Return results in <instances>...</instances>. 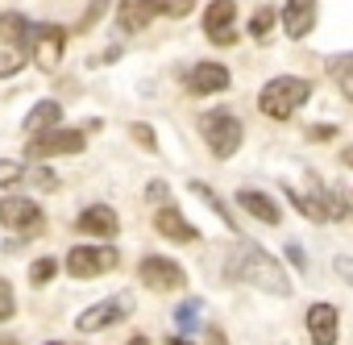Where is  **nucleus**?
I'll use <instances>...</instances> for the list:
<instances>
[{"label": "nucleus", "instance_id": "obj_1", "mask_svg": "<svg viewBox=\"0 0 353 345\" xmlns=\"http://www.w3.org/2000/svg\"><path fill=\"white\" fill-rule=\"evenodd\" d=\"M225 275L233 283H245L254 291H270V295H291V283H287V270L279 266V258H270L262 246L254 241H237L225 258Z\"/></svg>", "mask_w": 353, "mask_h": 345}, {"label": "nucleus", "instance_id": "obj_2", "mask_svg": "<svg viewBox=\"0 0 353 345\" xmlns=\"http://www.w3.org/2000/svg\"><path fill=\"white\" fill-rule=\"evenodd\" d=\"M34 55V26L21 13H0V79H9Z\"/></svg>", "mask_w": 353, "mask_h": 345}, {"label": "nucleus", "instance_id": "obj_3", "mask_svg": "<svg viewBox=\"0 0 353 345\" xmlns=\"http://www.w3.org/2000/svg\"><path fill=\"white\" fill-rule=\"evenodd\" d=\"M307 96H312V83H307V79H299V75H279V79H270V83L262 88L258 108H262L270 121H287V117H295V112L307 104Z\"/></svg>", "mask_w": 353, "mask_h": 345}, {"label": "nucleus", "instance_id": "obj_4", "mask_svg": "<svg viewBox=\"0 0 353 345\" xmlns=\"http://www.w3.org/2000/svg\"><path fill=\"white\" fill-rule=\"evenodd\" d=\"M196 0H121L117 5V26L125 34H141L154 17H188Z\"/></svg>", "mask_w": 353, "mask_h": 345}, {"label": "nucleus", "instance_id": "obj_5", "mask_svg": "<svg viewBox=\"0 0 353 345\" xmlns=\"http://www.w3.org/2000/svg\"><path fill=\"white\" fill-rule=\"evenodd\" d=\"M200 133H204V141H208V150L216 158H233L237 146H241V121L233 112H225V108L204 112L200 117Z\"/></svg>", "mask_w": 353, "mask_h": 345}, {"label": "nucleus", "instance_id": "obj_6", "mask_svg": "<svg viewBox=\"0 0 353 345\" xmlns=\"http://www.w3.org/2000/svg\"><path fill=\"white\" fill-rule=\"evenodd\" d=\"M0 225L21 233V237H38L46 225V213L30 196H0Z\"/></svg>", "mask_w": 353, "mask_h": 345}, {"label": "nucleus", "instance_id": "obj_7", "mask_svg": "<svg viewBox=\"0 0 353 345\" xmlns=\"http://www.w3.org/2000/svg\"><path fill=\"white\" fill-rule=\"evenodd\" d=\"M141 283L150 291H183L188 287V270L174 262V258H162V254H145L141 266H137Z\"/></svg>", "mask_w": 353, "mask_h": 345}, {"label": "nucleus", "instance_id": "obj_8", "mask_svg": "<svg viewBox=\"0 0 353 345\" xmlns=\"http://www.w3.org/2000/svg\"><path fill=\"white\" fill-rule=\"evenodd\" d=\"M129 312H133V295L121 291V295H108V299L83 308L79 320H75V328H79V333H100V328H108V324H121Z\"/></svg>", "mask_w": 353, "mask_h": 345}, {"label": "nucleus", "instance_id": "obj_9", "mask_svg": "<svg viewBox=\"0 0 353 345\" xmlns=\"http://www.w3.org/2000/svg\"><path fill=\"white\" fill-rule=\"evenodd\" d=\"M83 146H88V133H83V129H50V133H38V137H30V146H26V158L79 154Z\"/></svg>", "mask_w": 353, "mask_h": 345}, {"label": "nucleus", "instance_id": "obj_10", "mask_svg": "<svg viewBox=\"0 0 353 345\" xmlns=\"http://www.w3.org/2000/svg\"><path fill=\"white\" fill-rule=\"evenodd\" d=\"M67 270H71L75 279L108 275V270H117V250H108V246H75V250L67 254Z\"/></svg>", "mask_w": 353, "mask_h": 345}, {"label": "nucleus", "instance_id": "obj_11", "mask_svg": "<svg viewBox=\"0 0 353 345\" xmlns=\"http://www.w3.org/2000/svg\"><path fill=\"white\" fill-rule=\"evenodd\" d=\"M233 17H237V5H233V0H212V5L204 9V34H208V42L233 46V42H237Z\"/></svg>", "mask_w": 353, "mask_h": 345}, {"label": "nucleus", "instance_id": "obj_12", "mask_svg": "<svg viewBox=\"0 0 353 345\" xmlns=\"http://www.w3.org/2000/svg\"><path fill=\"white\" fill-rule=\"evenodd\" d=\"M63 46H67L63 26H34V59L42 71H54L63 63Z\"/></svg>", "mask_w": 353, "mask_h": 345}, {"label": "nucleus", "instance_id": "obj_13", "mask_svg": "<svg viewBox=\"0 0 353 345\" xmlns=\"http://www.w3.org/2000/svg\"><path fill=\"white\" fill-rule=\"evenodd\" d=\"M229 88V67L221 63H196L188 71V92L192 96H212V92H225Z\"/></svg>", "mask_w": 353, "mask_h": 345}, {"label": "nucleus", "instance_id": "obj_14", "mask_svg": "<svg viewBox=\"0 0 353 345\" xmlns=\"http://www.w3.org/2000/svg\"><path fill=\"white\" fill-rule=\"evenodd\" d=\"M312 26H316V0H287L283 5V30H287V38H307L312 34Z\"/></svg>", "mask_w": 353, "mask_h": 345}, {"label": "nucleus", "instance_id": "obj_15", "mask_svg": "<svg viewBox=\"0 0 353 345\" xmlns=\"http://www.w3.org/2000/svg\"><path fill=\"white\" fill-rule=\"evenodd\" d=\"M307 337H312V345H336V308L332 304L307 308Z\"/></svg>", "mask_w": 353, "mask_h": 345}, {"label": "nucleus", "instance_id": "obj_16", "mask_svg": "<svg viewBox=\"0 0 353 345\" xmlns=\"http://www.w3.org/2000/svg\"><path fill=\"white\" fill-rule=\"evenodd\" d=\"M75 229H83L88 237H104V241H108V237H117L121 225H117V213H112L108 204H92V208L79 213V225H75Z\"/></svg>", "mask_w": 353, "mask_h": 345}, {"label": "nucleus", "instance_id": "obj_17", "mask_svg": "<svg viewBox=\"0 0 353 345\" xmlns=\"http://www.w3.org/2000/svg\"><path fill=\"white\" fill-rule=\"evenodd\" d=\"M154 229H158L162 237H170V241H196V237H200V233L179 217V208H170V204L154 213Z\"/></svg>", "mask_w": 353, "mask_h": 345}, {"label": "nucleus", "instance_id": "obj_18", "mask_svg": "<svg viewBox=\"0 0 353 345\" xmlns=\"http://www.w3.org/2000/svg\"><path fill=\"white\" fill-rule=\"evenodd\" d=\"M59 121H63V104H59V100H38V104L26 112V129H30L34 137L59 129Z\"/></svg>", "mask_w": 353, "mask_h": 345}, {"label": "nucleus", "instance_id": "obj_19", "mask_svg": "<svg viewBox=\"0 0 353 345\" xmlns=\"http://www.w3.org/2000/svg\"><path fill=\"white\" fill-rule=\"evenodd\" d=\"M237 204L250 213V217H258L262 225H279V204L266 196V192H254V188H241L237 192Z\"/></svg>", "mask_w": 353, "mask_h": 345}, {"label": "nucleus", "instance_id": "obj_20", "mask_svg": "<svg viewBox=\"0 0 353 345\" xmlns=\"http://www.w3.org/2000/svg\"><path fill=\"white\" fill-rule=\"evenodd\" d=\"M200 316H204V299H183L179 308H174V328H179V337H188V333L204 328V324H200Z\"/></svg>", "mask_w": 353, "mask_h": 345}, {"label": "nucleus", "instance_id": "obj_21", "mask_svg": "<svg viewBox=\"0 0 353 345\" xmlns=\"http://www.w3.org/2000/svg\"><path fill=\"white\" fill-rule=\"evenodd\" d=\"M192 192H196V196H200V200H204V204H208V208L216 213V217H221V225H229V229H237V221L229 217V208H225V200H221V196H216V192H212V188H208L204 179H192Z\"/></svg>", "mask_w": 353, "mask_h": 345}, {"label": "nucleus", "instance_id": "obj_22", "mask_svg": "<svg viewBox=\"0 0 353 345\" xmlns=\"http://www.w3.org/2000/svg\"><path fill=\"white\" fill-rule=\"evenodd\" d=\"M328 71H332V79H336V88L353 100V55H336L332 63H328Z\"/></svg>", "mask_w": 353, "mask_h": 345}, {"label": "nucleus", "instance_id": "obj_23", "mask_svg": "<svg viewBox=\"0 0 353 345\" xmlns=\"http://www.w3.org/2000/svg\"><path fill=\"white\" fill-rule=\"evenodd\" d=\"M270 30H274V9H258V13L250 17V34H254L258 42H266Z\"/></svg>", "mask_w": 353, "mask_h": 345}, {"label": "nucleus", "instance_id": "obj_24", "mask_svg": "<svg viewBox=\"0 0 353 345\" xmlns=\"http://www.w3.org/2000/svg\"><path fill=\"white\" fill-rule=\"evenodd\" d=\"M26 175V166L17 162V158H0V188H9V184H17Z\"/></svg>", "mask_w": 353, "mask_h": 345}, {"label": "nucleus", "instance_id": "obj_25", "mask_svg": "<svg viewBox=\"0 0 353 345\" xmlns=\"http://www.w3.org/2000/svg\"><path fill=\"white\" fill-rule=\"evenodd\" d=\"M54 270H59L54 258H38V262L30 266V283H46V279H54Z\"/></svg>", "mask_w": 353, "mask_h": 345}, {"label": "nucleus", "instance_id": "obj_26", "mask_svg": "<svg viewBox=\"0 0 353 345\" xmlns=\"http://www.w3.org/2000/svg\"><path fill=\"white\" fill-rule=\"evenodd\" d=\"M104 9H108V0H92V5H88V13L79 17V26H75V30H79V34H88V30L100 21V13H104Z\"/></svg>", "mask_w": 353, "mask_h": 345}, {"label": "nucleus", "instance_id": "obj_27", "mask_svg": "<svg viewBox=\"0 0 353 345\" xmlns=\"http://www.w3.org/2000/svg\"><path fill=\"white\" fill-rule=\"evenodd\" d=\"M13 312H17V295H13V287L0 279V320H13Z\"/></svg>", "mask_w": 353, "mask_h": 345}, {"label": "nucleus", "instance_id": "obj_28", "mask_svg": "<svg viewBox=\"0 0 353 345\" xmlns=\"http://www.w3.org/2000/svg\"><path fill=\"white\" fill-rule=\"evenodd\" d=\"M129 133H133V141H137V146L158 150V137H154V129H150V125H141V121H137V125H129Z\"/></svg>", "mask_w": 353, "mask_h": 345}, {"label": "nucleus", "instance_id": "obj_29", "mask_svg": "<svg viewBox=\"0 0 353 345\" xmlns=\"http://www.w3.org/2000/svg\"><path fill=\"white\" fill-rule=\"evenodd\" d=\"M30 179H34V188H42V192H50V188L59 184V175H54V170H50V166H38V170H34V175H30Z\"/></svg>", "mask_w": 353, "mask_h": 345}, {"label": "nucleus", "instance_id": "obj_30", "mask_svg": "<svg viewBox=\"0 0 353 345\" xmlns=\"http://www.w3.org/2000/svg\"><path fill=\"white\" fill-rule=\"evenodd\" d=\"M307 137H312V141H328V137H336V125H312Z\"/></svg>", "mask_w": 353, "mask_h": 345}, {"label": "nucleus", "instance_id": "obj_31", "mask_svg": "<svg viewBox=\"0 0 353 345\" xmlns=\"http://www.w3.org/2000/svg\"><path fill=\"white\" fill-rule=\"evenodd\" d=\"M145 196H150V200H158V204L166 208V196H170V192H166V184H162V179H154V184L145 188Z\"/></svg>", "mask_w": 353, "mask_h": 345}, {"label": "nucleus", "instance_id": "obj_32", "mask_svg": "<svg viewBox=\"0 0 353 345\" xmlns=\"http://www.w3.org/2000/svg\"><path fill=\"white\" fill-rule=\"evenodd\" d=\"M287 254H291V266H295V270H307V258H303V246H299V241H291Z\"/></svg>", "mask_w": 353, "mask_h": 345}, {"label": "nucleus", "instance_id": "obj_33", "mask_svg": "<svg viewBox=\"0 0 353 345\" xmlns=\"http://www.w3.org/2000/svg\"><path fill=\"white\" fill-rule=\"evenodd\" d=\"M204 333H208V345H229V341H225V333H221L216 324H204Z\"/></svg>", "mask_w": 353, "mask_h": 345}, {"label": "nucleus", "instance_id": "obj_34", "mask_svg": "<svg viewBox=\"0 0 353 345\" xmlns=\"http://www.w3.org/2000/svg\"><path fill=\"white\" fill-rule=\"evenodd\" d=\"M336 270H341L345 279H353V262H349V258H336Z\"/></svg>", "mask_w": 353, "mask_h": 345}, {"label": "nucleus", "instance_id": "obj_35", "mask_svg": "<svg viewBox=\"0 0 353 345\" xmlns=\"http://www.w3.org/2000/svg\"><path fill=\"white\" fill-rule=\"evenodd\" d=\"M341 158H345V166H353V146H345V154H341Z\"/></svg>", "mask_w": 353, "mask_h": 345}, {"label": "nucleus", "instance_id": "obj_36", "mask_svg": "<svg viewBox=\"0 0 353 345\" xmlns=\"http://www.w3.org/2000/svg\"><path fill=\"white\" fill-rule=\"evenodd\" d=\"M166 345H192V341H188V337H170Z\"/></svg>", "mask_w": 353, "mask_h": 345}, {"label": "nucleus", "instance_id": "obj_37", "mask_svg": "<svg viewBox=\"0 0 353 345\" xmlns=\"http://www.w3.org/2000/svg\"><path fill=\"white\" fill-rule=\"evenodd\" d=\"M0 345H21V341L17 337H0Z\"/></svg>", "mask_w": 353, "mask_h": 345}, {"label": "nucleus", "instance_id": "obj_38", "mask_svg": "<svg viewBox=\"0 0 353 345\" xmlns=\"http://www.w3.org/2000/svg\"><path fill=\"white\" fill-rule=\"evenodd\" d=\"M129 345H150V341H145V337H133V341H129Z\"/></svg>", "mask_w": 353, "mask_h": 345}, {"label": "nucleus", "instance_id": "obj_39", "mask_svg": "<svg viewBox=\"0 0 353 345\" xmlns=\"http://www.w3.org/2000/svg\"><path fill=\"white\" fill-rule=\"evenodd\" d=\"M46 345H67V341H46Z\"/></svg>", "mask_w": 353, "mask_h": 345}]
</instances>
